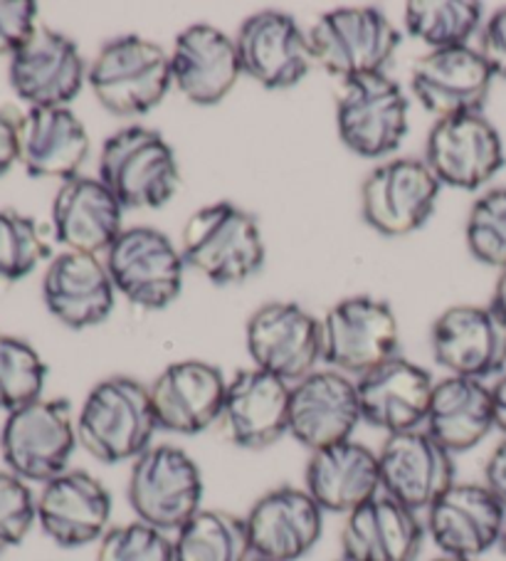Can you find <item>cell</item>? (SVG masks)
<instances>
[{"label":"cell","instance_id":"43","mask_svg":"<svg viewBox=\"0 0 506 561\" xmlns=\"http://www.w3.org/2000/svg\"><path fill=\"white\" fill-rule=\"evenodd\" d=\"M484 485L506 507V438L496 445L484 462Z\"/></svg>","mask_w":506,"mask_h":561},{"label":"cell","instance_id":"26","mask_svg":"<svg viewBox=\"0 0 506 561\" xmlns=\"http://www.w3.org/2000/svg\"><path fill=\"white\" fill-rule=\"evenodd\" d=\"M169 57L173 84L193 104L222 102L242 77L235 41L208 23L186 27Z\"/></svg>","mask_w":506,"mask_h":561},{"label":"cell","instance_id":"32","mask_svg":"<svg viewBox=\"0 0 506 561\" xmlns=\"http://www.w3.org/2000/svg\"><path fill=\"white\" fill-rule=\"evenodd\" d=\"M494 428L492 386L464 376H445L442 381H435L425 431L447 453L460 456L476 448Z\"/></svg>","mask_w":506,"mask_h":561},{"label":"cell","instance_id":"30","mask_svg":"<svg viewBox=\"0 0 506 561\" xmlns=\"http://www.w3.org/2000/svg\"><path fill=\"white\" fill-rule=\"evenodd\" d=\"M304 490L324 512L352 515L381 495L378 453L354 438L314 450L304 470Z\"/></svg>","mask_w":506,"mask_h":561},{"label":"cell","instance_id":"13","mask_svg":"<svg viewBox=\"0 0 506 561\" xmlns=\"http://www.w3.org/2000/svg\"><path fill=\"white\" fill-rule=\"evenodd\" d=\"M504 141L484 114L437 119L427 134L425 163L440 186L476 191L504 167Z\"/></svg>","mask_w":506,"mask_h":561},{"label":"cell","instance_id":"19","mask_svg":"<svg viewBox=\"0 0 506 561\" xmlns=\"http://www.w3.org/2000/svg\"><path fill=\"white\" fill-rule=\"evenodd\" d=\"M11 87L31 106H67L87 80L80 47L47 25H37L8 67Z\"/></svg>","mask_w":506,"mask_h":561},{"label":"cell","instance_id":"45","mask_svg":"<svg viewBox=\"0 0 506 561\" xmlns=\"http://www.w3.org/2000/svg\"><path fill=\"white\" fill-rule=\"evenodd\" d=\"M492 312L502 319L506 324V270H502L499 279H496L494 285V295H492Z\"/></svg>","mask_w":506,"mask_h":561},{"label":"cell","instance_id":"14","mask_svg":"<svg viewBox=\"0 0 506 561\" xmlns=\"http://www.w3.org/2000/svg\"><path fill=\"white\" fill-rule=\"evenodd\" d=\"M383 495L413 512H427L455 485V456L430 433H393L378 450Z\"/></svg>","mask_w":506,"mask_h":561},{"label":"cell","instance_id":"28","mask_svg":"<svg viewBox=\"0 0 506 561\" xmlns=\"http://www.w3.org/2000/svg\"><path fill=\"white\" fill-rule=\"evenodd\" d=\"M43 299L57 322L87 329L112 314L116 287L100 257L65 250L45 270Z\"/></svg>","mask_w":506,"mask_h":561},{"label":"cell","instance_id":"34","mask_svg":"<svg viewBox=\"0 0 506 561\" xmlns=\"http://www.w3.org/2000/svg\"><path fill=\"white\" fill-rule=\"evenodd\" d=\"M405 31L430 50L470 45L482 31L484 8L472 0H411L405 3Z\"/></svg>","mask_w":506,"mask_h":561},{"label":"cell","instance_id":"17","mask_svg":"<svg viewBox=\"0 0 506 561\" xmlns=\"http://www.w3.org/2000/svg\"><path fill=\"white\" fill-rule=\"evenodd\" d=\"M425 529L440 554L480 559L502 541L506 507L484 482H455L427 510Z\"/></svg>","mask_w":506,"mask_h":561},{"label":"cell","instance_id":"37","mask_svg":"<svg viewBox=\"0 0 506 561\" xmlns=\"http://www.w3.org/2000/svg\"><path fill=\"white\" fill-rule=\"evenodd\" d=\"M464 238L482 265L506 270V186L486 191L472 203Z\"/></svg>","mask_w":506,"mask_h":561},{"label":"cell","instance_id":"1","mask_svg":"<svg viewBox=\"0 0 506 561\" xmlns=\"http://www.w3.org/2000/svg\"><path fill=\"white\" fill-rule=\"evenodd\" d=\"M159 431L149 386L129 376H110L87 393L77 413V440L104 466L136 460Z\"/></svg>","mask_w":506,"mask_h":561},{"label":"cell","instance_id":"20","mask_svg":"<svg viewBox=\"0 0 506 561\" xmlns=\"http://www.w3.org/2000/svg\"><path fill=\"white\" fill-rule=\"evenodd\" d=\"M112 495L100 478L87 470H67L45 482L37 495V525L62 549L100 545L110 531Z\"/></svg>","mask_w":506,"mask_h":561},{"label":"cell","instance_id":"9","mask_svg":"<svg viewBox=\"0 0 506 561\" xmlns=\"http://www.w3.org/2000/svg\"><path fill=\"white\" fill-rule=\"evenodd\" d=\"M324 359L342 374L356 379L398 356L401 332L393 307L383 299L358 295L342 299L321 319Z\"/></svg>","mask_w":506,"mask_h":561},{"label":"cell","instance_id":"8","mask_svg":"<svg viewBox=\"0 0 506 561\" xmlns=\"http://www.w3.org/2000/svg\"><path fill=\"white\" fill-rule=\"evenodd\" d=\"M407 96L386 72L354 77L338 84L336 124L346 149L364 159H383L407 134Z\"/></svg>","mask_w":506,"mask_h":561},{"label":"cell","instance_id":"38","mask_svg":"<svg viewBox=\"0 0 506 561\" xmlns=\"http://www.w3.org/2000/svg\"><path fill=\"white\" fill-rule=\"evenodd\" d=\"M94 561H176L173 539L146 522L110 527L96 545Z\"/></svg>","mask_w":506,"mask_h":561},{"label":"cell","instance_id":"36","mask_svg":"<svg viewBox=\"0 0 506 561\" xmlns=\"http://www.w3.org/2000/svg\"><path fill=\"white\" fill-rule=\"evenodd\" d=\"M50 257L43 228L13 208L0 210V285L21 283Z\"/></svg>","mask_w":506,"mask_h":561},{"label":"cell","instance_id":"16","mask_svg":"<svg viewBox=\"0 0 506 561\" xmlns=\"http://www.w3.org/2000/svg\"><path fill=\"white\" fill-rule=\"evenodd\" d=\"M361 421V403L352 376L324 369L291 383L289 435L311 453L352 440Z\"/></svg>","mask_w":506,"mask_h":561},{"label":"cell","instance_id":"31","mask_svg":"<svg viewBox=\"0 0 506 561\" xmlns=\"http://www.w3.org/2000/svg\"><path fill=\"white\" fill-rule=\"evenodd\" d=\"M90 157V134L70 106H31L21 119V157L31 179L80 176Z\"/></svg>","mask_w":506,"mask_h":561},{"label":"cell","instance_id":"4","mask_svg":"<svg viewBox=\"0 0 506 561\" xmlns=\"http://www.w3.org/2000/svg\"><path fill=\"white\" fill-rule=\"evenodd\" d=\"M100 181L124 210L163 208L181 188L171 144L149 127H126L102 144Z\"/></svg>","mask_w":506,"mask_h":561},{"label":"cell","instance_id":"44","mask_svg":"<svg viewBox=\"0 0 506 561\" xmlns=\"http://www.w3.org/2000/svg\"><path fill=\"white\" fill-rule=\"evenodd\" d=\"M492 403H494L496 431H502L504 438H506V371L492 386Z\"/></svg>","mask_w":506,"mask_h":561},{"label":"cell","instance_id":"42","mask_svg":"<svg viewBox=\"0 0 506 561\" xmlns=\"http://www.w3.org/2000/svg\"><path fill=\"white\" fill-rule=\"evenodd\" d=\"M21 119L23 114L11 106L0 110V176H5L21 157Z\"/></svg>","mask_w":506,"mask_h":561},{"label":"cell","instance_id":"25","mask_svg":"<svg viewBox=\"0 0 506 561\" xmlns=\"http://www.w3.org/2000/svg\"><path fill=\"white\" fill-rule=\"evenodd\" d=\"M433 389V376L403 356H393L356 379L361 419L388 435L425 425Z\"/></svg>","mask_w":506,"mask_h":561},{"label":"cell","instance_id":"12","mask_svg":"<svg viewBox=\"0 0 506 561\" xmlns=\"http://www.w3.org/2000/svg\"><path fill=\"white\" fill-rule=\"evenodd\" d=\"M440 181L417 159H391L368 173L361 186L364 220L386 238L421 230L435 213Z\"/></svg>","mask_w":506,"mask_h":561},{"label":"cell","instance_id":"18","mask_svg":"<svg viewBox=\"0 0 506 561\" xmlns=\"http://www.w3.org/2000/svg\"><path fill=\"white\" fill-rule=\"evenodd\" d=\"M291 386L262 369H242L228 381L218 428L242 450H265L289 435Z\"/></svg>","mask_w":506,"mask_h":561},{"label":"cell","instance_id":"47","mask_svg":"<svg viewBox=\"0 0 506 561\" xmlns=\"http://www.w3.org/2000/svg\"><path fill=\"white\" fill-rule=\"evenodd\" d=\"M499 547H502V551H504V557H506V529H504V535H502V541H499Z\"/></svg>","mask_w":506,"mask_h":561},{"label":"cell","instance_id":"15","mask_svg":"<svg viewBox=\"0 0 506 561\" xmlns=\"http://www.w3.org/2000/svg\"><path fill=\"white\" fill-rule=\"evenodd\" d=\"M433 356L450 376L486 381L506 371V324L492 307L455 305L435 319Z\"/></svg>","mask_w":506,"mask_h":561},{"label":"cell","instance_id":"48","mask_svg":"<svg viewBox=\"0 0 506 561\" xmlns=\"http://www.w3.org/2000/svg\"><path fill=\"white\" fill-rule=\"evenodd\" d=\"M248 561H269V559H262V557H255V554H252Z\"/></svg>","mask_w":506,"mask_h":561},{"label":"cell","instance_id":"7","mask_svg":"<svg viewBox=\"0 0 506 561\" xmlns=\"http://www.w3.org/2000/svg\"><path fill=\"white\" fill-rule=\"evenodd\" d=\"M129 505L139 522L176 535L203 510V476L198 462L179 445H151L131 462Z\"/></svg>","mask_w":506,"mask_h":561},{"label":"cell","instance_id":"40","mask_svg":"<svg viewBox=\"0 0 506 561\" xmlns=\"http://www.w3.org/2000/svg\"><path fill=\"white\" fill-rule=\"evenodd\" d=\"M37 25L33 0H0V57H13Z\"/></svg>","mask_w":506,"mask_h":561},{"label":"cell","instance_id":"33","mask_svg":"<svg viewBox=\"0 0 506 561\" xmlns=\"http://www.w3.org/2000/svg\"><path fill=\"white\" fill-rule=\"evenodd\" d=\"M173 554L176 561H248L252 549L245 517L203 507L176 531Z\"/></svg>","mask_w":506,"mask_h":561},{"label":"cell","instance_id":"29","mask_svg":"<svg viewBox=\"0 0 506 561\" xmlns=\"http://www.w3.org/2000/svg\"><path fill=\"white\" fill-rule=\"evenodd\" d=\"M425 537L417 512L388 495H376L346 515L342 554L348 561H417Z\"/></svg>","mask_w":506,"mask_h":561},{"label":"cell","instance_id":"46","mask_svg":"<svg viewBox=\"0 0 506 561\" xmlns=\"http://www.w3.org/2000/svg\"><path fill=\"white\" fill-rule=\"evenodd\" d=\"M433 561H480V559H462V557H447V554H440Z\"/></svg>","mask_w":506,"mask_h":561},{"label":"cell","instance_id":"6","mask_svg":"<svg viewBox=\"0 0 506 561\" xmlns=\"http://www.w3.org/2000/svg\"><path fill=\"white\" fill-rule=\"evenodd\" d=\"M314 65L338 80L378 75L393 60L401 33L381 8H336L309 31Z\"/></svg>","mask_w":506,"mask_h":561},{"label":"cell","instance_id":"24","mask_svg":"<svg viewBox=\"0 0 506 561\" xmlns=\"http://www.w3.org/2000/svg\"><path fill=\"white\" fill-rule=\"evenodd\" d=\"M228 379L218 366L198 359L176 362L149 386L159 431L198 435L218 425Z\"/></svg>","mask_w":506,"mask_h":561},{"label":"cell","instance_id":"23","mask_svg":"<svg viewBox=\"0 0 506 561\" xmlns=\"http://www.w3.org/2000/svg\"><path fill=\"white\" fill-rule=\"evenodd\" d=\"M250 549L269 561H299L319 545L324 510L304 488L281 485L262 495L245 515Z\"/></svg>","mask_w":506,"mask_h":561},{"label":"cell","instance_id":"41","mask_svg":"<svg viewBox=\"0 0 506 561\" xmlns=\"http://www.w3.org/2000/svg\"><path fill=\"white\" fill-rule=\"evenodd\" d=\"M480 55L494 77L506 82V8L496 11L480 31Z\"/></svg>","mask_w":506,"mask_h":561},{"label":"cell","instance_id":"27","mask_svg":"<svg viewBox=\"0 0 506 561\" xmlns=\"http://www.w3.org/2000/svg\"><path fill=\"white\" fill-rule=\"evenodd\" d=\"M124 206L100 179L65 181L53 201V233L72 253H110L124 233Z\"/></svg>","mask_w":506,"mask_h":561},{"label":"cell","instance_id":"35","mask_svg":"<svg viewBox=\"0 0 506 561\" xmlns=\"http://www.w3.org/2000/svg\"><path fill=\"white\" fill-rule=\"evenodd\" d=\"M47 366L31 344L0 334V411L13 413L43 399Z\"/></svg>","mask_w":506,"mask_h":561},{"label":"cell","instance_id":"39","mask_svg":"<svg viewBox=\"0 0 506 561\" xmlns=\"http://www.w3.org/2000/svg\"><path fill=\"white\" fill-rule=\"evenodd\" d=\"M37 522V497L31 482L13 476L11 470H0V554L31 535Z\"/></svg>","mask_w":506,"mask_h":561},{"label":"cell","instance_id":"21","mask_svg":"<svg viewBox=\"0 0 506 561\" xmlns=\"http://www.w3.org/2000/svg\"><path fill=\"white\" fill-rule=\"evenodd\" d=\"M235 45L242 75L252 77L265 90H289L314 67L309 33L281 11H260L248 18L240 25Z\"/></svg>","mask_w":506,"mask_h":561},{"label":"cell","instance_id":"49","mask_svg":"<svg viewBox=\"0 0 506 561\" xmlns=\"http://www.w3.org/2000/svg\"><path fill=\"white\" fill-rule=\"evenodd\" d=\"M338 561H348V559H344V557H342V559H338Z\"/></svg>","mask_w":506,"mask_h":561},{"label":"cell","instance_id":"10","mask_svg":"<svg viewBox=\"0 0 506 561\" xmlns=\"http://www.w3.org/2000/svg\"><path fill=\"white\" fill-rule=\"evenodd\" d=\"M116 293L143 309H165L183 287L181 250L169 236L149 226L126 228L104 260Z\"/></svg>","mask_w":506,"mask_h":561},{"label":"cell","instance_id":"22","mask_svg":"<svg viewBox=\"0 0 506 561\" xmlns=\"http://www.w3.org/2000/svg\"><path fill=\"white\" fill-rule=\"evenodd\" d=\"M494 75L476 47L430 50L417 57L411 75L415 100L437 119L482 114Z\"/></svg>","mask_w":506,"mask_h":561},{"label":"cell","instance_id":"2","mask_svg":"<svg viewBox=\"0 0 506 561\" xmlns=\"http://www.w3.org/2000/svg\"><path fill=\"white\" fill-rule=\"evenodd\" d=\"M181 255L216 285H240L265 265V240L257 218L235 203H210L183 226Z\"/></svg>","mask_w":506,"mask_h":561},{"label":"cell","instance_id":"3","mask_svg":"<svg viewBox=\"0 0 506 561\" xmlns=\"http://www.w3.org/2000/svg\"><path fill=\"white\" fill-rule=\"evenodd\" d=\"M87 82L106 112L141 117L156 110L171 90V57L141 35L114 37L94 57Z\"/></svg>","mask_w":506,"mask_h":561},{"label":"cell","instance_id":"5","mask_svg":"<svg viewBox=\"0 0 506 561\" xmlns=\"http://www.w3.org/2000/svg\"><path fill=\"white\" fill-rule=\"evenodd\" d=\"M77 419L67 399H37L5 415L0 456L5 468L25 482H45L70 470Z\"/></svg>","mask_w":506,"mask_h":561},{"label":"cell","instance_id":"11","mask_svg":"<svg viewBox=\"0 0 506 561\" xmlns=\"http://www.w3.org/2000/svg\"><path fill=\"white\" fill-rule=\"evenodd\" d=\"M245 342L255 369L289 386L317 371L324 356L321 322L297 302H267L248 319Z\"/></svg>","mask_w":506,"mask_h":561}]
</instances>
